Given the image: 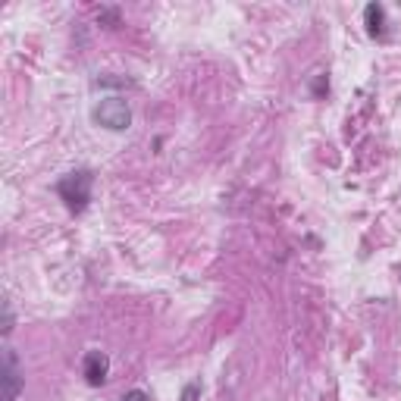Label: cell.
<instances>
[{
	"label": "cell",
	"mask_w": 401,
	"mask_h": 401,
	"mask_svg": "<svg viewBox=\"0 0 401 401\" xmlns=\"http://www.w3.org/2000/svg\"><path fill=\"white\" fill-rule=\"evenodd\" d=\"M0 382H3V401H19L22 395V373H19V358L13 348H7L3 364H0Z\"/></svg>",
	"instance_id": "cell-3"
},
{
	"label": "cell",
	"mask_w": 401,
	"mask_h": 401,
	"mask_svg": "<svg viewBox=\"0 0 401 401\" xmlns=\"http://www.w3.org/2000/svg\"><path fill=\"white\" fill-rule=\"evenodd\" d=\"M97 19H101V22H107V28H116V26H119V10L104 7L101 13H97Z\"/></svg>",
	"instance_id": "cell-6"
},
{
	"label": "cell",
	"mask_w": 401,
	"mask_h": 401,
	"mask_svg": "<svg viewBox=\"0 0 401 401\" xmlns=\"http://www.w3.org/2000/svg\"><path fill=\"white\" fill-rule=\"evenodd\" d=\"M123 401H150V395L144 392V389H132V392L123 395Z\"/></svg>",
	"instance_id": "cell-9"
},
{
	"label": "cell",
	"mask_w": 401,
	"mask_h": 401,
	"mask_svg": "<svg viewBox=\"0 0 401 401\" xmlns=\"http://www.w3.org/2000/svg\"><path fill=\"white\" fill-rule=\"evenodd\" d=\"M364 22H367V32L373 35V38H382V32H386V10H382L380 3H367Z\"/></svg>",
	"instance_id": "cell-5"
},
{
	"label": "cell",
	"mask_w": 401,
	"mask_h": 401,
	"mask_svg": "<svg viewBox=\"0 0 401 401\" xmlns=\"http://www.w3.org/2000/svg\"><path fill=\"white\" fill-rule=\"evenodd\" d=\"M91 188H95V173L91 170H75L57 182V195L63 197V204L72 213H82L91 204Z\"/></svg>",
	"instance_id": "cell-1"
},
{
	"label": "cell",
	"mask_w": 401,
	"mask_h": 401,
	"mask_svg": "<svg viewBox=\"0 0 401 401\" xmlns=\"http://www.w3.org/2000/svg\"><path fill=\"white\" fill-rule=\"evenodd\" d=\"M326 91H329V79H326V75H323V72H320V75H317V82H313V95H317V97H323V95H326Z\"/></svg>",
	"instance_id": "cell-7"
},
{
	"label": "cell",
	"mask_w": 401,
	"mask_h": 401,
	"mask_svg": "<svg viewBox=\"0 0 401 401\" xmlns=\"http://www.w3.org/2000/svg\"><path fill=\"white\" fill-rule=\"evenodd\" d=\"M91 116H95L97 126H104V129H110V132H123L132 126V107H129V101H123L119 95L104 97Z\"/></svg>",
	"instance_id": "cell-2"
},
{
	"label": "cell",
	"mask_w": 401,
	"mask_h": 401,
	"mask_svg": "<svg viewBox=\"0 0 401 401\" xmlns=\"http://www.w3.org/2000/svg\"><path fill=\"white\" fill-rule=\"evenodd\" d=\"M197 395H201V386H197V382H188V386L182 389V401H197Z\"/></svg>",
	"instance_id": "cell-8"
},
{
	"label": "cell",
	"mask_w": 401,
	"mask_h": 401,
	"mask_svg": "<svg viewBox=\"0 0 401 401\" xmlns=\"http://www.w3.org/2000/svg\"><path fill=\"white\" fill-rule=\"evenodd\" d=\"M110 373V358L104 351H88L82 360V376L88 386H104Z\"/></svg>",
	"instance_id": "cell-4"
},
{
	"label": "cell",
	"mask_w": 401,
	"mask_h": 401,
	"mask_svg": "<svg viewBox=\"0 0 401 401\" xmlns=\"http://www.w3.org/2000/svg\"><path fill=\"white\" fill-rule=\"evenodd\" d=\"M13 333V311H10V304H3V335Z\"/></svg>",
	"instance_id": "cell-10"
}]
</instances>
